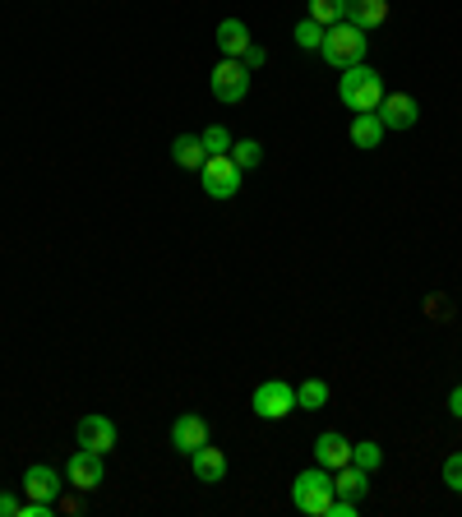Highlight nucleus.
<instances>
[{"mask_svg":"<svg viewBox=\"0 0 462 517\" xmlns=\"http://www.w3.org/2000/svg\"><path fill=\"white\" fill-rule=\"evenodd\" d=\"M241 176L245 171L231 162V153H208V162L199 167V181H204L208 199H236L241 194Z\"/></svg>","mask_w":462,"mask_h":517,"instance_id":"20e7f679","label":"nucleus"},{"mask_svg":"<svg viewBox=\"0 0 462 517\" xmlns=\"http://www.w3.org/2000/svg\"><path fill=\"white\" fill-rule=\"evenodd\" d=\"M292 37H296V47H301V51H319V47H324V24H315V19L305 14L301 24L292 28Z\"/></svg>","mask_w":462,"mask_h":517,"instance_id":"4be33fe9","label":"nucleus"},{"mask_svg":"<svg viewBox=\"0 0 462 517\" xmlns=\"http://www.w3.org/2000/svg\"><path fill=\"white\" fill-rule=\"evenodd\" d=\"M333 499H338V490H333V471L319 467V462L292 481V504L301 508L305 517H324Z\"/></svg>","mask_w":462,"mask_h":517,"instance_id":"7ed1b4c3","label":"nucleus"},{"mask_svg":"<svg viewBox=\"0 0 462 517\" xmlns=\"http://www.w3.org/2000/svg\"><path fill=\"white\" fill-rule=\"evenodd\" d=\"M231 162L241 171H255L259 162H264V144H259V139H236V144H231Z\"/></svg>","mask_w":462,"mask_h":517,"instance_id":"aec40b11","label":"nucleus"},{"mask_svg":"<svg viewBox=\"0 0 462 517\" xmlns=\"http://www.w3.org/2000/svg\"><path fill=\"white\" fill-rule=\"evenodd\" d=\"M352 462H356V467H365L370 476H375V471L384 467V448H379L375 439H365V444H352Z\"/></svg>","mask_w":462,"mask_h":517,"instance_id":"5701e85b","label":"nucleus"},{"mask_svg":"<svg viewBox=\"0 0 462 517\" xmlns=\"http://www.w3.org/2000/svg\"><path fill=\"white\" fill-rule=\"evenodd\" d=\"M19 499H14V494H0V517H19Z\"/></svg>","mask_w":462,"mask_h":517,"instance_id":"bb28decb","label":"nucleus"},{"mask_svg":"<svg viewBox=\"0 0 462 517\" xmlns=\"http://www.w3.org/2000/svg\"><path fill=\"white\" fill-rule=\"evenodd\" d=\"M199 139H204L208 153H231V134L222 130V125H208V130L199 134Z\"/></svg>","mask_w":462,"mask_h":517,"instance_id":"b1692460","label":"nucleus"},{"mask_svg":"<svg viewBox=\"0 0 462 517\" xmlns=\"http://www.w3.org/2000/svg\"><path fill=\"white\" fill-rule=\"evenodd\" d=\"M116 439H121V434H116L111 416H84V421H79V448H93V453L107 457L111 448H116Z\"/></svg>","mask_w":462,"mask_h":517,"instance_id":"9d476101","label":"nucleus"},{"mask_svg":"<svg viewBox=\"0 0 462 517\" xmlns=\"http://www.w3.org/2000/svg\"><path fill=\"white\" fill-rule=\"evenodd\" d=\"M365 47H370V37H365V28L356 24H333L324 28V47H319V56L333 65V70H352V65L365 61Z\"/></svg>","mask_w":462,"mask_h":517,"instance_id":"f03ea898","label":"nucleus"},{"mask_svg":"<svg viewBox=\"0 0 462 517\" xmlns=\"http://www.w3.org/2000/svg\"><path fill=\"white\" fill-rule=\"evenodd\" d=\"M444 485H449L453 494H462V453L444 457Z\"/></svg>","mask_w":462,"mask_h":517,"instance_id":"393cba45","label":"nucleus"},{"mask_svg":"<svg viewBox=\"0 0 462 517\" xmlns=\"http://www.w3.org/2000/svg\"><path fill=\"white\" fill-rule=\"evenodd\" d=\"M296 407L324 411L329 407V384H324V379H305V384H296Z\"/></svg>","mask_w":462,"mask_h":517,"instance_id":"6ab92c4d","label":"nucleus"},{"mask_svg":"<svg viewBox=\"0 0 462 517\" xmlns=\"http://www.w3.org/2000/svg\"><path fill=\"white\" fill-rule=\"evenodd\" d=\"M250 411H255L259 421H287V416L296 411V388L287 384V379H268V384L255 388Z\"/></svg>","mask_w":462,"mask_h":517,"instance_id":"39448f33","label":"nucleus"},{"mask_svg":"<svg viewBox=\"0 0 462 517\" xmlns=\"http://www.w3.org/2000/svg\"><path fill=\"white\" fill-rule=\"evenodd\" d=\"M208 444V421L204 416H195V411H190V416H176V421H171V448H176V453H195V448H204Z\"/></svg>","mask_w":462,"mask_h":517,"instance_id":"9b49d317","label":"nucleus"},{"mask_svg":"<svg viewBox=\"0 0 462 517\" xmlns=\"http://www.w3.org/2000/svg\"><path fill=\"white\" fill-rule=\"evenodd\" d=\"M333 490H338L342 499H352V504H361L365 494H370V471L356 467V462H347V467L333 471Z\"/></svg>","mask_w":462,"mask_h":517,"instance_id":"2eb2a0df","label":"nucleus"},{"mask_svg":"<svg viewBox=\"0 0 462 517\" xmlns=\"http://www.w3.org/2000/svg\"><path fill=\"white\" fill-rule=\"evenodd\" d=\"M315 462L319 467H329V471L347 467V462H352V439H342L338 430H324L315 439Z\"/></svg>","mask_w":462,"mask_h":517,"instance_id":"f8f14e48","label":"nucleus"},{"mask_svg":"<svg viewBox=\"0 0 462 517\" xmlns=\"http://www.w3.org/2000/svg\"><path fill=\"white\" fill-rule=\"evenodd\" d=\"M241 61H245V70L255 74V70H264V65H268V51H264V47H250V51L241 56Z\"/></svg>","mask_w":462,"mask_h":517,"instance_id":"a878e982","label":"nucleus"},{"mask_svg":"<svg viewBox=\"0 0 462 517\" xmlns=\"http://www.w3.org/2000/svg\"><path fill=\"white\" fill-rule=\"evenodd\" d=\"M190 467H195V481H204V485L227 481V453L213 448V444L195 448V453H190Z\"/></svg>","mask_w":462,"mask_h":517,"instance_id":"ddd939ff","label":"nucleus"},{"mask_svg":"<svg viewBox=\"0 0 462 517\" xmlns=\"http://www.w3.org/2000/svg\"><path fill=\"white\" fill-rule=\"evenodd\" d=\"M389 19V0H347V24H356V28H379Z\"/></svg>","mask_w":462,"mask_h":517,"instance_id":"dca6fc26","label":"nucleus"},{"mask_svg":"<svg viewBox=\"0 0 462 517\" xmlns=\"http://www.w3.org/2000/svg\"><path fill=\"white\" fill-rule=\"evenodd\" d=\"M310 19L324 28L342 24V19H347V0H310Z\"/></svg>","mask_w":462,"mask_h":517,"instance_id":"412c9836","label":"nucleus"},{"mask_svg":"<svg viewBox=\"0 0 462 517\" xmlns=\"http://www.w3.org/2000/svg\"><path fill=\"white\" fill-rule=\"evenodd\" d=\"M384 74L375 70V65H352V70H342L338 79V97H342V107H352V111H379V102H384Z\"/></svg>","mask_w":462,"mask_h":517,"instance_id":"f257e3e1","label":"nucleus"},{"mask_svg":"<svg viewBox=\"0 0 462 517\" xmlns=\"http://www.w3.org/2000/svg\"><path fill=\"white\" fill-rule=\"evenodd\" d=\"M384 121H379V111H356L352 116V144L356 148H379L384 144Z\"/></svg>","mask_w":462,"mask_h":517,"instance_id":"f3484780","label":"nucleus"},{"mask_svg":"<svg viewBox=\"0 0 462 517\" xmlns=\"http://www.w3.org/2000/svg\"><path fill=\"white\" fill-rule=\"evenodd\" d=\"M379 121H384V130H412V125L421 121V107H416L412 93H384Z\"/></svg>","mask_w":462,"mask_h":517,"instance_id":"1a4fd4ad","label":"nucleus"},{"mask_svg":"<svg viewBox=\"0 0 462 517\" xmlns=\"http://www.w3.org/2000/svg\"><path fill=\"white\" fill-rule=\"evenodd\" d=\"M449 411H453V416H458V421H462V388H453V393H449Z\"/></svg>","mask_w":462,"mask_h":517,"instance_id":"cd10ccee","label":"nucleus"},{"mask_svg":"<svg viewBox=\"0 0 462 517\" xmlns=\"http://www.w3.org/2000/svg\"><path fill=\"white\" fill-rule=\"evenodd\" d=\"M171 162H176V167H185V171H199L208 162L204 139H199V134H181V139L171 144Z\"/></svg>","mask_w":462,"mask_h":517,"instance_id":"a211bd4d","label":"nucleus"},{"mask_svg":"<svg viewBox=\"0 0 462 517\" xmlns=\"http://www.w3.org/2000/svg\"><path fill=\"white\" fill-rule=\"evenodd\" d=\"M102 481H107V462H102V453H93V448H79V453L65 462V485H74L79 494H93Z\"/></svg>","mask_w":462,"mask_h":517,"instance_id":"423d86ee","label":"nucleus"},{"mask_svg":"<svg viewBox=\"0 0 462 517\" xmlns=\"http://www.w3.org/2000/svg\"><path fill=\"white\" fill-rule=\"evenodd\" d=\"M218 47L227 61H241L245 51L255 47V37H250V28H245V19H222L218 24Z\"/></svg>","mask_w":462,"mask_h":517,"instance_id":"4468645a","label":"nucleus"},{"mask_svg":"<svg viewBox=\"0 0 462 517\" xmlns=\"http://www.w3.org/2000/svg\"><path fill=\"white\" fill-rule=\"evenodd\" d=\"M24 499H42V504H56L65 490V471L47 467V462H33V467L24 471Z\"/></svg>","mask_w":462,"mask_h":517,"instance_id":"6e6552de","label":"nucleus"},{"mask_svg":"<svg viewBox=\"0 0 462 517\" xmlns=\"http://www.w3.org/2000/svg\"><path fill=\"white\" fill-rule=\"evenodd\" d=\"M208 84H213V97H218L222 107H236V102L250 93V70H245V61H227V56H222V65L213 70Z\"/></svg>","mask_w":462,"mask_h":517,"instance_id":"0eeeda50","label":"nucleus"}]
</instances>
